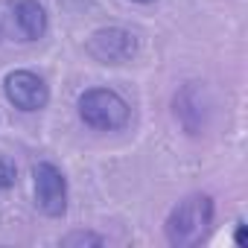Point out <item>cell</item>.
Wrapping results in <instances>:
<instances>
[{
    "label": "cell",
    "mask_w": 248,
    "mask_h": 248,
    "mask_svg": "<svg viewBox=\"0 0 248 248\" xmlns=\"http://www.w3.org/2000/svg\"><path fill=\"white\" fill-rule=\"evenodd\" d=\"M213 199L207 193H193L187 199H181L170 216H167V242L172 248H193L199 245L207 233H210V225H213Z\"/></svg>",
    "instance_id": "1"
},
{
    "label": "cell",
    "mask_w": 248,
    "mask_h": 248,
    "mask_svg": "<svg viewBox=\"0 0 248 248\" xmlns=\"http://www.w3.org/2000/svg\"><path fill=\"white\" fill-rule=\"evenodd\" d=\"M76 108H79L82 123L96 129V132H120V129H126L129 120H132L129 102L111 88H88L79 96Z\"/></svg>",
    "instance_id": "2"
},
{
    "label": "cell",
    "mask_w": 248,
    "mask_h": 248,
    "mask_svg": "<svg viewBox=\"0 0 248 248\" xmlns=\"http://www.w3.org/2000/svg\"><path fill=\"white\" fill-rule=\"evenodd\" d=\"M138 35L126 27H99L91 32L85 50L96 64H126L138 56Z\"/></svg>",
    "instance_id": "3"
},
{
    "label": "cell",
    "mask_w": 248,
    "mask_h": 248,
    "mask_svg": "<svg viewBox=\"0 0 248 248\" xmlns=\"http://www.w3.org/2000/svg\"><path fill=\"white\" fill-rule=\"evenodd\" d=\"M32 184H35V207L50 219H62L67 213V178H64V172L56 164L41 161L32 167Z\"/></svg>",
    "instance_id": "4"
},
{
    "label": "cell",
    "mask_w": 248,
    "mask_h": 248,
    "mask_svg": "<svg viewBox=\"0 0 248 248\" xmlns=\"http://www.w3.org/2000/svg\"><path fill=\"white\" fill-rule=\"evenodd\" d=\"M6 32L21 41V44H32L41 41L50 30V18L47 9L38 3V0H6Z\"/></svg>",
    "instance_id": "5"
},
{
    "label": "cell",
    "mask_w": 248,
    "mask_h": 248,
    "mask_svg": "<svg viewBox=\"0 0 248 248\" xmlns=\"http://www.w3.org/2000/svg\"><path fill=\"white\" fill-rule=\"evenodd\" d=\"M3 93L18 111H41L50 102V88L47 82L32 73V70H12L3 79Z\"/></svg>",
    "instance_id": "6"
},
{
    "label": "cell",
    "mask_w": 248,
    "mask_h": 248,
    "mask_svg": "<svg viewBox=\"0 0 248 248\" xmlns=\"http://www.w3.org/2000/svg\"><path fill=\"white\" fill-rule=\"evenodd\" d=\"M172 105H175V120L184 126V132L187 135H202V129L207 126V114H210V99H207L204 85L187 82L175 93Z\"/></svg>",
    "instance_id": "7"
},
{
    "label": "cell",
    "mask_w": 248,
    "mask_h": 248,
    "mask_svg": "<svg viewBox=\"0 0 248 248\" xmlns=\"http://www.w3.org/2000/svg\"><path fill=\"white\" fill-rule=\"evenodd\" d=\"M64 248H99L105 245V236L93 233V231H70L67 236H62Z\"/></svg>",
    "instance_id": "8"
},
{
    "label": "cell",
    "mask_w": 248,
    "mask_h": 248,
    "mask_svg": "<svg viewBox=\"0 0 248 248\" xmlns=\"http://www.w3.org/2000/svg\"><path fill=\"white\" fill-rule=\"evenodd\" d=\"M15 181H18V170H15V164H12L9 158L0 155V190L15 187Z\"/></svg>",
    "instance_id": "9"
},
{
    "label": "cell",
    "mask_w": 248,
    "mask_h": 248,
    "mask_svg": "<svg viewBox=\"0 0 248 248\" xmlns=\"http://www.w3.org/2000/svg\"><path fill=\"white\" fill-rule=\"evenodd\" d=\"M233 239H236V245H239V248H245V245H248V239H245V222H236V236H233Z\"/></svg>",
    "instance_id": "10"
},
{
    "label": "cell",
    "mask_w": 248,
    "mask_h": 248,
    "mask_svg": "<svg viewBox=\"0 0 248 248\" xmlns=\"http://www.w3.org/2000/svg\"><path fill=\"white\" fill-rule=\"evenodd\" d=\"M135 3H155V0H135Z\"/></svg>",
    "instance_id": "11"
},
{
    "label": "cell",
    "mask_w": 248,
    "mask_h": 248,
    "mask_svg": "<svg viewBox=\"0 0 248 248\" xmlns=\"http://www.w3.org/2000/svg\"><path fill=\"white\" fill-rule=\"evenodd\" d=\"M0 38H3V24H0Z\"/></svg>",
    "instance_id": "12"
}]
</instances>
